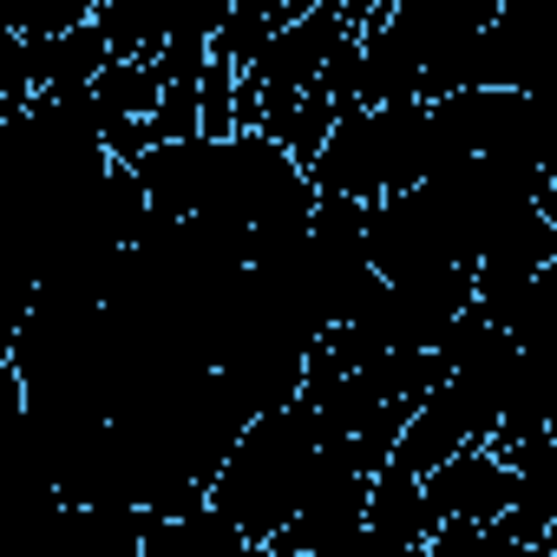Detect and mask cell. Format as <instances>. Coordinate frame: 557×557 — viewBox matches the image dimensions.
<instances>
[{
	"instance_id": "obj_1",
	"label": "cell",
	"mask_w": 557,
	"mask_h": 557,
	"mask_svg": "<svg viewBox=\"0 0 557 557\" xmlns=\"http://www.w3.org/2000/svg\"><path fill=\"white\" fill-rule=\"evenodd\" d=\"M329 433H322V407L315 400H289L262 413L243 446L230 453V466L210 485V505L249 537V544H275L309 505L315 492V459H322Z\"/></svg>"
},
{
	"instance_id": "obj_2",
	"label": "cell",
	"mask_w": 557,
	"mask_h": 557,
	"mask_svg": "<svg viewBox=\"0 0 557 557\" xmlns=\"http://www.w3.org/2000/svg\"><path fill=\"white\" fill-rule=\"evenodd\" d=\"M479 309V275L472 269H446L426 283H387L381 309L355 329H368V342L381 355H440V342Z\"/></svg>"
},
{
	"instance_id": "obj_3",
	"label": "cell",
	"mask_w": 557,
	"mask_h": 557,
	"mask_svg": "<svg viewBox=\"0 0 557 557\" xmlns=\"http://www.w3.org/2000/svg\"><path fill=\"white\" fill-rule=\"evenodd\" d=\"M550 262H557V223H544L537 210H531V216H518V223H511L485 256H479V269H472V275H479V309H485V322H492V329L518 309V296L537 283Z\"/></svg>"
},
{
	"instance_id": "obj_4",
	"label": "cell",
	"mask_w": 557,
	"mask_h": 557,
	"mask_svg": "<svg viewBox=\"0 0 557 557\" xmlns=\"http://www.w3.org/2000/svg\"><path fill=\"white\" fill-rule=\"evenodd\" d=\"M426 505L440 524L453 518H472V524H498L511 505H518V472L492 453V446H466L453 466H440L426 479Z\"/></svg>"
},
{
	"instance_id": "obj_5",
	"label": "cell",
	"mask_w": 557,
	"mask_h": 557,
	"mask_svg": "<svg viewBox=\"0 0 557 557\" xmlns=\"http://www.w3.org/2000/svg\"><path fill=\"white\" fill-rule=\"evenodd\" d=\"M171 14H177V0H99L92 8V21L106 27L119 60H164Z\"/></svg>"
},
{
	"instance_id": "obj_6",
	"label": "cell",
	"mask_w": 557,
	"mask_h": 557,
	"mask_svg": "<svg viewBox=\"0 0 557 557\" xmlns=\"http://www.w3.org/2000/svg\"><path fill=\"white\" fill-rule=\"evenodd\" d=\"M498 459L518 472V511H531L537 524H557V433H537Z\"/></svg>"
},
{
	"instance_id": "obj_7",
	"label": "cell",
	"mask_w": 557,
	"mask_h": 557,
	"mask_svg": "<svg viewBox=\"0 0 557 557\" xmlns=\"http://www.w3.org/2000/svg\"><path fill=\"white\" fill-rule=\"evenodd\" d=\"M92 99L106 112H119V119H158V106H164V66L158 60H119L92 86Z\"/></svg>"
},
{
	"instance_id": "obj_8",
	"label": "cell",
	"mask_w": 557,
	"mask_h": 557,
	"mask_svg": "<svg viewBox=\"0 0 557 557\" xmlns=\"http://www.w3.org/2000/svg\"><path fill=\"white\" fill-rule=\"evenodd\" d=\"M342 119H348V112H342L329 92H309V99H302V112H296V125H289V138H283V151H289L302 171H315V164H322V151L335 145Z\"/></svg>"
},
{
	"instance_id": "obj_9",
	"label": "cell",
	"mask_w": 557,
	"mask_h": 557,
	"mask_svg": "<svg viewBox=\"0 0 557 557\" xmlns=\"http://www.w3.org/2000/svg\"><path fill=\"white\" fill-rule=\"evenodd\" d=\"M348 21V14H342ZM361 66H368V47H361V34L348 27V40L329 53V66H322V86L315 92H329L342 112H361Z\"/></svg>"
},
{
	"instance_id": "obj_10",
	"label": "cell",
	"mask_w": 557,
	"mask_h": 557,
	"mask_svg": "<svg viewBox=\"0 0 557 557\" xmlns=\"http://www.w3.org/2000/svg\"><path fill=\"white\" fill-rule=\"evenodd\" d=\"M236 86H243V73L223 66V60H210V79H203V138H210V145L243 138V132H236Z\"/></svg>"
},
{
	"instance_id": "obj_11",
	"label": "cell",
	"mask_w": 557,
	"mask_h": 557,
	"mask_svg": "<svg viewBox=\"0 0 557 557\" xmlns=\"http://www.w3.org/2000/svg\"><path fill=\"white\" fill-rule=\"evenodd\" d=\"M537 216H544V223H557V177L544 184V197H537Z\"/></svg>"
},
{
	"instance_id": "obj_12",
	"label": "cell",
	"mask_w": 557,
	"mask_h": 557,
	"mask_svg": "<svg viewBox=\"0 0 557 557\" xmlns=\"http://www.w3.org/2000/svg\"><path fill=\"white\" fill-rule=\"evenodd\" d=\"M492 557H550V544H511V550H492Z\"/></svg>"
},
{
	"instance_id": "obj_13",
	"label": "cell",
	"mask_w": 557,
	"mask_h": 557,
	"mask_svg": "<svg viewBox=\"0 0 557 557\" xmlns=\"http://www.w3.org/2000/svg\"><path fill=\"white\" fill-rule=\"evenodd\" d=\"M544 544H550V557H557V524H550V537H544Z\"/></svg>"
}]
</instances>
